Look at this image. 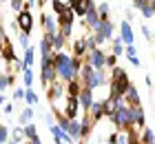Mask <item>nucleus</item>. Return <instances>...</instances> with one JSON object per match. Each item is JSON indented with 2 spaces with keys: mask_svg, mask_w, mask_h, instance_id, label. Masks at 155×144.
Here are the masks:
<instances>
[{
  "mask_svg": "<svg viewBox=\"0 0 155 144\" xmlns=\"http://www.w3.org/2000/svg\"><path fill=\"white\" fill-rule=\"evenodd\" d=\"M82 64V58H75L64 51H53V67H55V78L62 82H69L78 78V69Z\"/></svg>",
  "mask_w": 155,
  "mask_h": 144,
  "instance_id": "1",
  "label": "nucleus"
},
{
  "mask_svg": "<svg viewBox=\"0 0 155 144\" xmlns=\"http://www.w3.org/2000/svg\"><path fill=\"white\" fill-rule=\"evenodd\" d=\"M16 25H18V29H20L22 33H31V29H33V13H31V5H27V2H25V7L16 13Z\"/></svg>",
  "mask_w": 155,
  "mask_h": 144,
  "instance_id": "2",
  "label": "nucleus"
},
{
  "mask_svg": "<svg viewBox=\"0 0 155 144\" xmlns=\"http://www.w3.org/2000/svg\"><path fill=\"white\" fill-rule=\"evenodd\" d=\"M111 122L115 124V129H131V113H129V104L122 102L117 106V109L113 111V115H111Z\"/></svg>",
  "mask_w": 155,
  "mask_h": 144,
  "instance_id": "3",
  "label": "nucleus"
},
{
  "mask_svg": "<svg viewBox=\"0 0 155 144\" xmlns=\"http://www.w3.org/2000/svg\"><path fill=\"white\" fill-rule=\"evenodd\" d=\"M55 80V67H53V53L51 55H42V71H40V82L42 86H47L51 84Z\"/></svg>",
  "mask_w": 155,
  "mask_h": 144,
  "instance_id": "4",
  "label": "nucleus"
},
{
  "mask_svg": "<svg viewBox=\"0 0 155 144\" xmlns=\"http://www.w3.org/2000/svg\"><path fill=\"white\" fill-rule=\"evenodd\" d=\"M129 84H131L129 75H126V71H122L120 75L111 78V82H109V95H113V98H122V93H124V89H126Z\"/></svg>",
  "mask_w": 155,
  "mask_h": 144,
  "instance_id": "5",
  "label": "nucleus"
},
{
  "mask_svg": "<svg viewBox=\"0 0 155 144\" xmlns=\"http://www.w3.org/2000/svg\"><path fill=\"white\" fill-rule=\"evenodd\" d=\"M47 95H49V102H51V104H60V100H64V98H67L64 82L55 78V80L47 86ZM55 109H58V106H55Z\"/></svg>",
  "mask_w": 155,
  "mask_h": 144,
  "instance_id": "6",
  "label": "nucleus"
},
{
  "mask_svg": "<svg viewBox=\"0 0 155 144\" xmlns=\"http://www.w3.org/2000/svg\"><path fill=\"white\" fill-rule=\"evenodd\" d=\"M104 60H107V53H104L100 47L93 49V51H87L82 55V62H87L89 67H93V69H102L104 67Z\"/></svg>",
  "mask_w": 155,
  "mask_h": 144,
  "instance_id": "7",
  "label": "nucleus"
},
{
  "mask_svg": "<svg viewBox=\"0 0 155 144\" xmlns=\"http://www.w3.org/2000/svg\"><path fill=\"white\" fill-rule=\"evenodd\" d=\"M78 113H80V104H78V98L75 95H67L64 102H62V115L69 120L78 118Z\"/></svg>",
  "mask_w": 155,
  "mask_h": 144,
  "instance_id": "8",
  "label": "nucleus"
},
{
  "mask_svg": "<svg viewBox=\"0 0 155 144\" xmlns=\"http://www.w3.org/2000/svg\"><path fill=\"white\" fill-rule=\"evenodd\" d=\"M133 138H137L131 129H117L113 135H109V144H131Z\"/></svg>",
  "mask_w": 155,
  "mask_h": 144,
  "instance_id": "9",
  "label": "nucleus"
},
{
  "mask_svg": "<svg viewBox=\"0 0 155 144\" xmlns=\"http://www.w3.org/2000/svg\"><path fill=\"white\" fill-rule=\"evenodd\" d=\"M78 104H80V111L82 113H87L89 109H91V104H93V89H87V86H82L80 89V93H78Z\"/></svg>",
  "mask_w": 155,
  "mask_h": 144,
  "instance_id": "10",
  "label": "nucleus"
},
{
  "mask_svg": "<svg viewBox=\"0 0 155 144\" xmlns=\"http://www.w3.org/2000/svg\"><path fill=\"white\" fill-rule=\"evenodd\" d=\"M40 22H42V29H45V35H47V38H51V35L58 33V29H60L58 20L51 18L49 13H42V16H40Z\"/></svg>",
  "mask_w": 155,
  "mask_h": 144,
  "instance_id": "11",
  "label": "nucleus"
},
{
  "mask_svg": "<svg viewBox=\"0 0 155 144\" xmlns=\"http://www.w3.org/2000/svg\"><path fill=\"white\" fill-rule=\"evenodd\" d=\"M120 38H122L124 45H133V42H135V35H133V29H131L129 20H122V22H120Z\"/></svg>",
  "mask_w": 155,
  "mask_h": 144,
  "instance_id": "12",
  "label": "nucleus"
},
{
  "mask_svg": "<svg viewBox=\"0 0 155 144\" xmlns=\"http://www.w3.org/2000/svg\"><path fill=\"white\" fill-rule=\"evenodd\" d=\"M122 100H124L126 104H142V102H140V91L135 89V84H129V86L124 89Z\"/></svg>",
  "mask_w": 155,
  "mask_h": 144,
  "instance_id": "13",
  "label": "nucleus"
},
{
  "mask_svg": "<svg viewBox=\"0 0 155 144\" xmlns=\"http://www.w3.org/2000/svg\"><path fill=\"white\" fill-rule=\"evenodd\" d=\"M93 33H100L104 40H109V38H113V22L107 18V20H100V25H97V29Z\"/></svg>",
  "mask_w": 155,
  "mask_h": 144,
  "instance_id": "14",
  "label": "nucleus"
},
{
  "mask_svg": "<svg viewBox=\"0 0 155 144\" xmlns=\"http://www.w3.org/2000/svg\"><path fill=\"white\" fill-rule=\"evenodd\" d=\"M122 102H124L122 98H113V95H109L107 100H102V106H104V115H109V118H111V115H113V111H115V109H117V106L122 104Z\"/></svg>",
  "mask_w": 155,
  "mask_h": 144,
  "instance_id": "15",
  "label": "nucleus"
},
{
  "mask_svg": "<svg viewBox=\"0 0 155 144\" xmlns=\"http://www.w3.org/2000/svg\"><path fill=\"white\" fill-rule=\"evenodd\" d=\"M89 113V118L93 120V122H100L104 118V106H102V100H93V104H91V109L87 111Z\"/></svg>",
  "mask_w": 155,
  "mask_h": 144,
  "instance_id": "16",
  "label": "nucleus"
},
{
  "mask_svg": "<svg viewBox=\"0 0 155 144\" xmlns=\"http://www.w3.org/2000/svg\"><path fill=\"white\" fill-rule=\"evenodd\" d=\"M80 120H78V118H73V120H69V126H67V133L69 135H71V138L78 142V140H82V135H80Z\"/></svg>",
  "mask_w": 155,
  "mask_h": 144,
  "instance_id": "17",
  "label": "nucleus"
},
{
  "mask_svg": "<svg viewBox=\"0 0 155 144\" xmlns=\"http://www.w3.org/2000/svg\"><path fill=\"white\" fill-rule=\"evenodd\" d=\"M49 42H51V49H53V51H62L64 45H67V38L58 31V33H53L51 38H49Z\"/></svg>",
  "mask_w": 155,
  "mask_h": 144,
  "instance_id": "18",
  "label": "nucleus"
},
{
  "mask_svg": "<svg viewBox=\"0 0 155 144\" xmlns=\"http://www.w3.org/2000/svg\"><path fill=\"white\" fill-rule=\"evenodd\" d=\"M80 89H82V82L78 80V78H73V80L64 82V91H67V95H78V93H80Z\"/></svg>",
  "mask_w": 155,
  "mask_h": 144,
  "instance_id": "19",
  "label": "nucleus"
},
{
  "mask_svg": "<svg viewBox=\"0 0 155 144\" xmlns=\"http://www.w3.org/2000/svg\"><path fill=\"white\" fill-rule=\"evenodd\" d=\"M137 140L142 142V144H155V135H153V129H149V126H144L142 131L137 133Z\"/></svg>",
  "mask_w": 155,
  "mask_h": 144,
  "instance_id": "20",
  "label": "nucleus"
},
{
  "mask_svg": "<svg viewBox=\"0 0 155 144\" xmlns=\"http://www.w3.org/2000/svg\"><path fill=\"white\" fill-rule=\"evenodd\" d=\"M16 82V78H13V73H7V71H0V93H2L5 89H9V86Z\"/></svg>",
  "mask_w": 155,
  "mask_h": 144,
  "instance_id": "21",
  "label": "nucleus"
},
{
  "mask_svg": "<svg viewBox=\"0 0 155 144\" xmlns=\"http://www.w3.org/2000/svg\"><path fill=\"white\" fill-rule=\"evenodd\" d=\"M71 53H73L75 58H82L84 53H87V45H84V35H82V38H78V40L73 42V47H71Z\"/></svg>",
  "mask_w": 155,
  "mask_h": 144,
  "instance_id": "22",
  "label": "nucleus"
},
{
  "mask_svg": "<svg viewBox=\"0 0 155 144\" xmlns=\"http://www.w3.org/2000/svg\"><path fill=\"white\" fill-rule=\"evenodd\" d=\"M7 62H9V69H7V73H22V69H25L22 60H18V58L13 55L11 60H7Z\"/></svg>",
  "mask_w": 155,
  "mask_h": 144,
  "instance_id": "23",
  "label": "nucleus"
},
{
  "mask_svg": "<svg viewBox=\"0 0 155 144\" xmlns=\"http://www.w3.org/2000/svg\"><path fill=\"white\" fill-rule=\"evenodd\" d=\"M18 122L20 124H27V122H33V106H25L18 115Z\"/></svg>",
  "mask_w": 155,
  "mask_h": 144,
  "instance_id": "24",
  "label": "nucleus"
},
{
  "mask_svg": "<svg viewBox=\"0 0 155 144\" xmlns=\"http://www.w3.org/2000/svg\"><path fill=\"white\" fill-rule=\"evenodd\" d=\"M140 13H142L144 18H153V13H155V0H146V2L140 7Z\"/></svg>",
  "mask_w": 155,
  "mask_h": 144,
  "instance_id": "25",
  "label": "nucleus"
},
{
  "mask_svg": "<svg viewBox=\"0 0 155 144\" xmlns=\"http://www.w3.org/2000/svg\"><path fill=\"white\" fill-rule=\"evenodd\" d=\"M25 102H27V106L38 104V95H36V91H33L31 86H25Z\"/></svg>",
  "mask_w": 155,
  "mask_h": 144,
  "instance_id": "26",
  "label": "nucleus"
},
{
  "mask_svg": "<svg viewBox=\"0 0 155 144\" xmlns=\"http://www.w3.org/2000/svg\"><path fill=\"white\" fill-rule=\"evenodd\" d=\"M111 55H115V58L124 55V42H122L120 35H115V38H113V51H111Z\"/></svg>",
  "mask_w": 155,
  "mask_h": 144,
  "instance_id": "27",
  "label": "nucleus"
},
{
  "mask_svg": "<svg viewBox=\"0 0 155 144\" xmlns=\"http://www.w3.org/2000/svg\"><path fill=\"white\" fill-rule=\"evenodd\" d=\"M33 53H36V49H33V47H27L25 49V58H22L25 67H33V60H36V55H33Z\"/></svg>",
  "mask_w": 155,
  "mask_h": 144,
  "instance_id": "28",
  "label": "nucleus"
},
{
  "mask_svg": "<svg viewBox=\"0 0 155 144\" xmlns=\"http://www.w3.org/2000/svg\"><path fill=\"white\" fill-rule=\"evenodd\" d=\"M51 53H53L51 42H49L47 35H42V40H40V55H51Z\"/></svg>",
  "mask_w": 155,
  "mask_h": 144,
  "instance_id": "29",
  "label": "nucleus"
},
{
  "mask_svg": "<svg viewBox=\"0 0 155 144\" xmlns=\"http://www.w3.org/2000/svg\"><path fill=\"white\" fill-rule=\"evenodd\" d=\"M95 11H97V16H100V20H107L109 18V2L104 0V2L95 5Z\"/></svg>",
  "mask_w": 155,
  "mask_h": 144,
  "instance_id": "30",
  "label": "nucleus"
},
{
  "mask_svg": "<svg viewBox=\"0 0 155 144\" xmlns=\"http://www.w3.org/2000/svg\"><path fill=\"white\" fill-rule=\"evenodd\" d=\"M22 129H25V138H27V140H31L33 135H38V129H36V124H33V122H27V124H22Z\"/></svg>",
  "mask_w": 155,
  "mask_h": 144,
  "instance_id": "31",
  "label": "nucleus"
},
{
  "mask_svg": "<svg viewBox=\"0 0 155 144\" xmlns=\"http://www.w3.org/2000/svg\"><path fill=\"white\" fill-rule=\"evenodd\" d=\"M22 80H25V86H33V69L31 67L22 69Z\"/></svg>",
  "mask_w": 155,
  "mask_h": 144,
  "instance_id": "32",
  "label": "nucleus"
},
{
  "mask_svg": "<svg viewBox=\"0 0 155 144\" xmlns=\"http://www.w3.org/2000/svg\"><path fill=\"white\" fill-rule=\"evenodd\" d=\"M11 135H13V140H16V142H25V140H27V138H25V129H22V124L13 126Z\"/></svg>",
  "mask_w": 155,
  "mask_h": 144,
  "instance_id": "33",
  "label": "nucleus"
},
{
  "mask_svg": "<svg viewBox=\"0 0 155 144\" xmlns=\"http://www.w3.org/2000/svg\"><path fill=\"white\" fill-rule=\"evenodd\" d=\"M51 7H53V11H55V16H58V13H62V11H64L67 9V2H64V0H51Z\"/></svg>",
  "mask_w": 155,
  "mask_h": 144,
  "instance_id": "34",
  "label": "nucleus"
},
{
  "mask_svg": "<svg viewBox=\"0 0 155 144\" xmlns=\"http://www.w3.org/2000/svg\"><path fill=\"white\" fill-rule=\"evenodd\" d=\"M84 45H87V51H93V49H97L95 40H93V33H84Z\"/></svg>",
  "mask_w": 155,
  "mask_h": 144,
  "instance_id": "35",
  "label": "nucleus"
},
{
  "mask_svg": "<svg viewBox=\"0 0 155 144\" xmlns=\"http://www.w3.org/2000/svg\"><path fill=\"white\" fill-rule=\"evenodd\" d=\"M71 29H73V25H69V22H60V29H58V31L69 40V35H71Z\"/></svg>",
  "mask_w": 155,
  "mask_h": 144,
  "instance_id": "36",
  "label": "nucleus"
},
{
  "mask_svg": "<svg viewBox=\"0 0 155 144\" xmlns=\"http://www.w3.org/2000/svg\"><path fill=\"white\" fill-rule=\"evenodd\" d=\"M18 45L22 47V49L31 47V45H29V33H22V31H20V35H18Z\"/></svg>",
  "mask_w": 155,
  "mask_h": 144,
  "instance_id": "37",
  "label": "nucleus"
},
{
  "mask_svg": "<svg viewBox=\"0 0 155 144\" xmlns=\"http://www.w3.org/2000/svg\"><path fill=\"white\" fill-rule=\"evenodd\" d=\"M7 140H9V129L0 124V144H7Z\"/></svg>",
  "mask_w": 155,
  "mask_h": 144,
  "instance_id": "38",
  "label": "nucleus"
},
{
  "mask_svg": "<svg viewBox=\"0 0 155 144\" xmlns=\"http://www.w3.org/2000/svg\"><path fill=\"white\" fill-rule=\"evenodd\" d=\"M9 7H11V11L18 13V11L25 7V0H9Z\"/></svg>",
  "mask_w": 155,
  "mask_h": 144,
  "instance_id": "39",
  "label": "nucleus"
},
{
  "mask_svg": "<svg viewBox=\"0 0 155 144\" xmlns=\"http://www.w3.org/2000/svg\"><path fill=\"white\" fill-rule=\"evenodd\" d=\"M115 64H117V58H115V55H107V60H104V67H107V69H113Z\"/></svg>",
  "mask_w": 155,
  "mask_h": 144,
  "instance_id": "40",
  "label": "nucleus"
},
{
  "mask_svg": "<svg viewBox=\"0 0 155 144\" xmlns=\"http://www.w3.org/2000/svg\"><path fill=\"white\" fill-rule=\"evenodd\" d=\"M142 33H144V38L149 40V42L153 40V29H151V27H142Z\"/></svg>",
  "mask_w": 155,
  "mask_h": 144,
  "instance_id": "41",
  "label": "nucleus"
},
{
  "mask_svg": "<svg viewBox=\"0 0 155 144\" xmlns=\"http://www.w3.org/2000/svg\"><path fill=\"white\" fill-rule=\"evenodd\" d=\"M13 100H25V89H16L13 91Z\"/></svg>",
  "mask_w": 155,
  "mask_h": 144,
  "instance_id": "42",
  "label": "nucleus"
},
{
  "mask_svg": "<svg viewBox=\"0 0 155 144\" xmlns=\"http://www.w3.org/2000/svg\"><path fill=\"white\" fill-rule=\"evenodd\" d=\"M2 111H5L7 115H11V113H13V104H11V102H5V104H2Z\"/></svg>",
  "mask_w": 155,
  "mask_h": 144,
  "instance_id": "43",
  "label": "nucleus"
},
{
  "mask_svg": "<svg viewBox=\"0 0 155 144\" xmlns=\"http://www.w3.org/2000/svg\"><path fill=\"white\" fill-rule=\"evenodd\" d=\"M45 122H47V126L55 124V120H53V115H51V113H45Z\"/></svg>",
  "mask_w": 155,
  "mask_h": 144,
  "instance_id": "44",
  "label": "nucleus"
},
{
  "mask_svg": "<svg viewBox=\"0 0 155 144\" xmlns=\"http://www.w3.org/2000/svg\"><path fill=\"white\" fill-rule=\"evenodd\" d=\"M144 82H146V86H153V78H151V75H146V80H144Z\"/></svg>",
  "mask_w": 155,
  "mask_h": 144,
  "instance_id": "45",
  "label": "nucleus"
},
{
  "mask_svg": "<svg viewBox=\"0 0 155 144\" xmlns=\"http://www.w3.org/2000/svg\"><path fill=\"white\" fill-rule=\"evenodd\" d=\"M2 104H5V95L0 93V106H2Z\"/></svg>",
  "mask_w": 155,
  "mask_h": 144,
  "instance_id": "46",
  "label": "nucleus"
},
{
  "mask_svg": "<svg viewBox=\"0 0 155 144\" xmlns=\"http://www.w3.org/2000/svg\"><path fill=\"white\" fill-rule=\"evenodd\" d=\"M7 144H22V142H16V140H11V142H9V140H7Z\"/></svg>",
  "mask_w": 155,
  "mask_h": 144,
  "instance_id": "47",
  "label": "nucleus"
},
{
  "mask_svg": "<svg viewBox=\"0 0 155 144\" xmlns=\"http://www.w3.org/2000/svg\"><path fill=\"white\" fill-rule=\"evenodd\" d=\"M25 2H27V5H33V0H25Z\"/></svg>",
  "mask_w": 155,
  "mask_h": 144,
  "instance_id": "48",
  "label": "nucleus"
}]
</instances>
